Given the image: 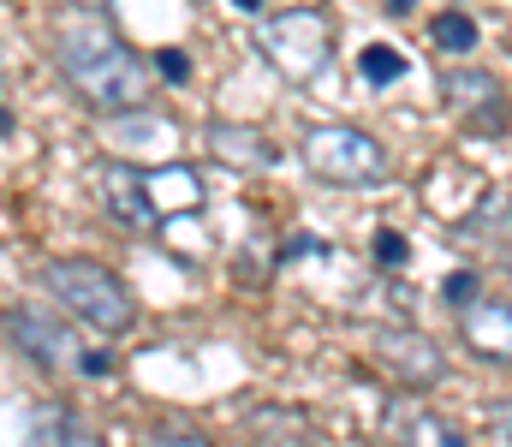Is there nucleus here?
<instances>
[{
    "label": "nucleus",
    "mask_w": 512,
    "mask_h": 447,
    "mask_svg": "<svg viewBox=\"0 0 512 447\" xmlns=\"http://www.w3.org/2000/svg\"><path fill=\"white\" fill-rule=\"evenodd\" d=\"M24 436L42 442V447H78V442H90V424L78 418L72 400H42V406H30Z\"/></svg>",
    "instance_id": "f8f14e48"
},
{
    "label": "nucleus",
    "mask_w": 512,
    "mask_h": 447,
    "mask_svg": "<svg viewBox=\"0 0 512 447\" xmlns=\"http://www.w3.org/2000/svg\"><path fill=\"white\" fill-rule=\"evenodd\" d=\"M60 78L96 114H137L161 72H149L108 24H72L60 36Z\"/></svg>",
    "instance_id": "f257e3e1"
},
{
    "label": "nucleus",
    "mask_w": 512,
    "mask_h": 447,
    "mask_svg": "<svg viewBox=\"0 0 512 447\" xmlns=\"http://www.w3.org/2000/svg\"><path fill=\"white\" fill-rule=\"evenodd\" d=\"M370 358L399 388H435L447 376V352L423 328H411V322H376L370 328Z\"/></svg>",
    "instance_id": "39448f33"
},
{
    "label": "nucleus",
    "mask_w": 512,
    "mask_h": 447,
    "mask_svg": "<svg viewBox=\"0 0 512 447\" xmlns=\"http://www.w3.org/2000/svg\"><path fill=\"white\" fill-rule=\"evenodd\" d=\"M155 72H161L167 84H185V78H191V54H185V48H161V54H155Z\"/></svg>",
    "instance_id": "6ab92c4d"
},
{
    "label": "nucleus",
    "mask_w": 512,
    "mask_h": 447,
    "mask_svg": "<svg viewBox=\"0 0 512 447\" xmlns=\"http://www.w3.org/2000/svg\"><path fill=\"white\" fill-rule=\"evenodd\" d=\"M453 322H459V340L471 346V358L512 370V298L483 293V298H471L465 310H453Z\"/></svg>",
    "instance_id": "1a4fd4ad"
},
{
    "label": "nucleus",
    "mask_w": 512,
    "mask_h": 447,
    "mask_svg": "<svg viewBox=\"0 0 512 447\" xmlns=\"http://www.w3.org/2000/svg\"><path fill=\"white\" fill-rule=\"evenodd\" d=\"M465 227H477V233H495V257L512 269V203H501V197H489Z\"/></svg>",
    "instance_id": "4468645a"
},
{
    "label": "nucleus",
    "mask_w": 512,
    "mask_h": 447,
    "mask_svg": "<svg viewBox=\"0 0 512 447\" xmlns=\"http://www.w3.org/2000/svg\"><path fill=\"white\" fill-rule=\"evenodd\" d=\"M429 36H435V48H441V54H471V48L483 42V30H477V18H471V12H435Z\"/></svg>",
    "instance_id": "ddd939ff"
},
{
    "label": "nucleus",
    "mask_w": 512,
    "mask_h": 447,
    "mask_svg": "<svg viewBox=\"0 0 512 447\" xmlns=\"http://www.w3.org/2000/svg\"><path fill=\"white\" fill-rule=\"evenodd\" d=\"M405 6H411V0H387V12H393V18H405Z\"/></svg>",
    "instance_id": "5701e85b"
},
{
    "label": "nucleus",
    "mask_w": 512,
    "mask_h": 447,
    "mask_svg": "<svg viewBox=\"0 0 512 447\" xmlns=\"http://www.w3.org/2000/svg\"><path fill=\"white\" fill-rule=\"evenodd\" d=\"M358 78H364V84H393V78H405V54L387 48V42H370V48L358 54Z\"/></svg>",
    "instance_id": "dca6fc26"
},
{
    "label": "nucleus",
    "mask_w": 512,
    "mask_h": 447,
    "mask_svg": "<svg viewBox=\"0 0 512 447\" xmlns=\"http://www.w3.org/2000/svg\"><path fill=\"white\" fill-rule=\"evenodd\" d=\"M256 54L286 78V84H316L322 72H328V60H334V18L328 12H316V6H292V12H268V18H256L251 30Z\"/></svg>",
    "instance_id": "7ed1b4c3"
},
{
    "label": "nucleus",
    "mask_w": 512,
    "mask_h": 447,
    "mask_svg": "<svg viewBox=\"0 0 512 447\" xmlns=\"http://www.w3.org/2000/svg\"><path fill=\"white\" fill-rule=\"evenodd\" d=\"M245 424L262 430V436H280V442H304V436H310V418H304V412H286V406H262Z\"/></svg>",
    "instance_id": "2eb2a0df"
},
{
    "label": "nucleus",
    "mask_w": 512,
    "mask_h": 447,
    "mask_svg": "<svg viewBox=\"0 0 512 447\" xmlns=\"http://www.w3.org/2000/svg\"><path fill=\"white\" fill-rule=\"evenodd\" d=\"M239 6H251V12H256V6H262V0H239Z\"/></svg>",
    "instance_id": "b1692460"
},
{
    "label": "nucleus",
    "mask_w": 512,
    "mask_h": 447,
    "mask_svg": "<svg viewBox=\"0 0 512 447\" xmlns=\"http://www.w3.org/2000/svg\"><path fill=\"white\" fill-rule=\"evenodd\" d=\"M209 155H215L221 167H233V173H256V167H274V161H280V149H274L268 132L233 126V120H215V126H209Z\"/></svg>",
    "instance_id": "9b49d317"
},
{
    "label": "nucleus",
    "mask_w": 512,
    "mask_h": 447,
    "mask_svg": "<svg viewBox=\"0 0 512 447\" xmlns=\"http://www.w3.org/2000/svg\"><path fill=\"white\" fill-rule=\"evenodd\" d=\"M471 298H483V275H477V269H453V275L441 281V304H447V316L465 310Z\"/></svg>",
    "instance_id": "f3484780"
},
{
    "label": "nucleus",
    "mask_w": 512,
    "mask_h": 447,
    "mask_svg": "<svg viewBox=\"0 0 512 447\" xmlns=\"http://www.w3.org/2000/svg\"><path fill=\"white\" fill-rule=\"evenodd\" d=\"M489 430H495L501 442H512V400H507V406H495V412H489Z\"/></svg>",
    "instance_id": "412c9836"
},
{
    "label": "nucleus",
    "mask_w": 512,
    "mask_h": 447,
    "mask_svg": "<svg viewBox=\"0 0 512 447\" xmlns=\"http://www.w3.org/2000/svg\"><path fill=\"white\" fill-rule=\"evenodd\" d=\"M96 185H102V209H108V221L120 233H155L161 227V203H155L149 173L137 161H120V155L102 161L96 167Z\"/></svg>",
    "instance_id": "423d86ee"
},
{
    "label": "nucleus",
    "mask_w": 512,
    "mask_h": 447,
    "mask_svg": "<svg viewBox=\"0 0 512 447\" xmlns=\"http://www.w3.org/2000/svg\"><path fill=\"white\" fill-rule=\"evenodd\" d=\"M441 102L471 126V132H507L512 114H507V90L495 72L483 66H447L441 72Z\"/></svg>",
    "instance_id": "0eeeda50"
},
{
    "label": "nucleus",
    "mask_w": 512,
    "mask_h": 447,
    "mask_svg": "<svg viewBox=\"0 0 512 447\" xmlns=\"http://www.w3.org/2000/svg\"><path fill=\"white\" fill-rule=\"evenodd\" d=\"M304 167L322 179V185H346V191H370L393 179V155L382 138L358 132V126H316L304 132Z\"/></svg>",
    "instance_id": "20e7f679"
},
{
    "label": "nucleus",
    "mask_w": 512,
    "mask_h": 447,
    "mask_svg": "<svg viewBox=\"0 0 512 447\" xmlns=\"http://www.w3.org/2000/svg\"><path fill=\"white\" fill-rule=\"evenodd\" d=\"M108 364H114V358H108V352H84V358H78V370H90V376H102V370H108Z\"/></svg>",
    "instance_id": "4be33fe9"
},
{
    "label": "nucleus",
    "mask_w": 512,
    "mask_h": 447,
    "mask_svg": "<svg viewBox=\"0 0 512 447\" xmlns=\"http://www.w3.org/2000/svg\"><path fill=\"white\" fill-rule=\"evenodd\" d=\"M405 257H411L405 233H393V227H382V233H376V263H382V269H405Z\"/></svg>",
    "instance_id": "a211bd4d"
},
{
    "label": "nucleus",
    "mask_w": 512,
    "mask_h": 447,
    "mask_svg": "<svg viewBox=\"0 0 512 447\" xmlns=\"http://www.w3.org/2000/svg\"><path fill=\"white\" fill-rule=\"evenodd\" d=\"M155 442H173V447H203L209 436H203V430H173V424H161V430H155Z\"/></svg>",
    "instance_id": "aec40b11"
},
{
    "label": "nucleus",
    "mask_w": 512,
    "mask_h": 447,
    "mask_svg": "<svg viewBox=\"0 0 512 447\" xmlns=\"http://www.w3.org/2000/svg\"><path fill=\"white\" fill-rule=\"evenodd\" d=\"M6 346H12L24 364H36L42 376H60V370H72V364H78L72 334H66L60 322H48V316L24 310V304H6Z\"/></svg>",
    "instance_id": "6e6552de"
},
{
    "label": "nucleus",
    "mask_w": 512,
    "mask_h": 447,
    "mask_svg": "<svg viewBox=\"0 0 512 447\" xmlns=\"http://www.w3.org/2000/svg\"><path fill=\"white\" fill-rule=\"evenodd\" d=\"M382 430L387 436H399V442H423V447H465L459 424L441 418V412H429V406L417 400V388H405V394L387 400L382 406Z\"/></svg>",
    "instance_id": "9d476101"
},
{
    "label": "nucleus",
    "mask_w": 512,
    "mask_h": 447,
    "mask_svg": "<svg viewBox=\"0 0 512 447\" xmlns=\"http://www.w3.org/2000/svg\"><path fill=\"white\" fill-rule=\"evenodd\" d=\"M42 293L60 298V310L72 322L96 328V334H126L131 322H137V304H131L126 281L114 269L90 263V257H54V263H42Z\"/></svg>",
    "instance_id": "f03ea898"
}]
</instances>
